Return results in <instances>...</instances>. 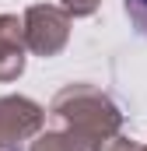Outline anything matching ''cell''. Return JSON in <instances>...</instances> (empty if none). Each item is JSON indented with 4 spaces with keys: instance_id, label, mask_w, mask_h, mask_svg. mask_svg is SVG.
<instances>
[{
    "instance_id": "cell-1",
    "label": "cell",
    "mask_w": 147,
    "mask_h": 151,
    "mask_svg": "<svg viewBox=\"0 0 147 151\" xmlns=\"http://www.w3.org/2000/svg\"><path fill=\"white\" fill-rule=\"evenodd\" d=\"M126 14L137 25V32L147 39V0H126Z\"/></svg>"
}]
</instances>
